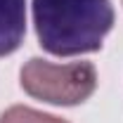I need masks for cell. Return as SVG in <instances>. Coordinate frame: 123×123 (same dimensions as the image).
<instances>
[{"label":"cell","mask_w":123,"mask_h":123,"mask_svg":"<svg viewBox=\"0 0 123 123\" xmlns=\"http://www.w3.org/2000/svg\"><path fill=\"white\" fill-rule=\"evenodd\" d=\"M26 36V0H0V57L19 50Z\"/></svg>","instance_id":"3957f363"},{"label":"cell","mask_w":123,"mask_h":123,"mask_svg":"<svg viewBox=\"0 0 123 123\" xmlns=\"http://www.w3.org/2000/svg\"><path fill=\"white\" fill-rule=\"evenodd\" d=\"M0 123H69L55 116V114H45L33 107H24V104H14V107L5 109L0 114Z\"/></svg>","instance_id":"277c9868"},{"label":"cell","mask_w":123,"mask_h":123,"mask_svg":"<svg viewBox=\"0 0 123 123\" xmlns=\"http://www.w3.org/2000/svg\"><path fill=\"white\" fill-rule=\"evenodd\" d=\"M38 43L55 57H74L102 50L114 26L111 0H33Z\"/></svg>","instance_id":"6da1fadb"},{"label":"cell","mask_w":123,"mask_h":123,"mask_svg":"<svg viewBox=\"0 0 123 123\" xmlns=\"http://www.w3.org/2000/svg\"><path fill=\"white\" fill-rule=\"evenodd\" d=\"M97 80L99 78L92 62L55 64L40 57H31L19 71V83L24 92L55 107L83 104L97 90Z\"/></svg>","instance_id":"7a4b0ae2"}]
</instances>
